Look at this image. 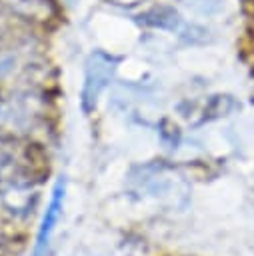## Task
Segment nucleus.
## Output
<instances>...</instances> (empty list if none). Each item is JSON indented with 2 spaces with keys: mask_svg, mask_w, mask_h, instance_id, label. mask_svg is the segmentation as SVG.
<instances>
[{
  "mask_svg": "<svg viewBox=\"0 0 254 256\" xmlns=\"http://www.w3.org/2000/svg\"><path fill=\"white\" fill-rule=\"evenodd\" d=\"M64 198H66V178L60 176L52 188V194H50V200H48V206L42 214V220H40V226H38V234H36V244H34V252L32 256H46L48 252V246H50V240H52V234L56 230V224L62 216V210H64Z\"/></svg>",
  "mask_w": 254,
  "mask_h": 256,
  "instance_id": "1",
  "label": "nucleus"
},
{
  "mask_svg": "<svg viewBox=\"0 0 254 256\" xmlns=\"http://www.w3.org/2000/svg\"><path fill=\"white\" fill-rule=\"evenodd\" d=\"M114 72V62L108 56H94L86 68V78H84V88H82V110L90 112L96 106V100L104 86L110 82Z\"/></svg>",
  "mask_w": 254,
  "mask_h": 256,
  "instance_id": "2",
  "label": "nucleus"
}]
</instances>
